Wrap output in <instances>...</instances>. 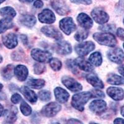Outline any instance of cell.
<instances>
[{
	"instance_id": "5b68a950",
	"label": "cell",
	"mask_w": 124,
	"mask_h": 124,
	"mask_svg": "<svg viewBox=\"0 0 124 124\" xmlns=\"http://www.w3.org/2000/svg\"><path fill=\"white\" fill-rule=\"evenodd\" d=\"M60 28L63 32L70 35L76 29V25L71 17H67L62 19L60 21Z\"/></svg>"
},
{
	"instance_id": "ee69618b",
	"label": "cell",
	"mask_w": 124,
	"mask_h": 124,
	"mask_svg": "<svg viewBox=\"0 0 124 124\" xmlns=\"http://www.w3.org/2000/svg\"><path fill=\"white\" fill-rule=\"evenodd\" d=\"M114 124H124V120L121 118H117L114 122Z\"/></svg>"
},
{
	"instance_id": "7a4b0ae2",
	"label": "cell",
	"mask_w": 124,
	"mask_h": 124,
	"mask_svg": "<svg viewBox=\"0 0 124 124\" xmlns=\"http://www.w3.org/2000/svg\"><path fill=\"white\" fill-rule=\"evenodd\" d=\"M93 38L98 44L110 47H114L117 44L116 37L110 32L95 33Z\"/></svg>"
},
{
	"instance_id": "ba28073f",
	"label": "cell",
	"mask_w": 124,
	"mask_h": 124,
	"mask_svg": "<svg viewBox=\"0 0 124 124\" xmlns=\"http://www.w3.org/2000/svg\"><path fill=\"white\" fill-rule=\"evenodd\" d=\"M91 14L93 19L98 24H106L109 20V16L108 14L99 8H96L93 9Z\"/></svg>"
},
{
	"instance_id": "52a82bcc",
	"label": "cell",
	"mask_w": 124,
	"mask_h": 124,
	"mask_svg": "<svg viewBox=\"0 0 124 124\" xmlns=\"http://www.w3.org/2000/svg\"><path fill=\"white\" fill-rule=\"evenodd\" d=\"M95 48V44L93 42L87 41L75 45V52L81 56H85Z\"/></svg>"
},
{
	"instance_id": "e0dca14e",
	"label": "cell",
	"mask_w": 124,
	"mask_h": 124,
	"mask_svg": "<svg viewBox=\"0 0 124 124\" xmlns=\"http://www.w3.org/2000/svg\"><path fill=\"white\" fill-rule=\"evenodd\" d=\"M14 73L19 81H24L28 76V69L24 65H19L14 68Z\"/></svg>"
},
{
	"instance_id": "30bf717a",
	"label": "cell",
	"mask_w": 124,
	"mask_h": 124,
	"mask_svg": "<svg viewBox=\"0 0 124 124\" xmlns=\"http://www.w3.org/2000/svg\"><path fill=\"white\" fill-rule=\"evenodd\" d=\"M62 82L64 86L72 92L80 91L83 89L81 85L72 78L64 76L62 78Z\"/></svg>"
},
{
	"instance_id": "603a6c76",
	"label": "cell",
	"mask_w": 124,
	"mask_h": 124,
	"mask_svg": "<svg viewBox=\"0 0 124 124\" xmlns=\"http://www.w3.org/2000/svg\"><path fill=\"white\" fill-rule=\"evenodd\" d=\"M19 22L21 24L27 27H33L37 22V20L34 16L30 14L22 15L19 17Z\"/></svg>"
},
{
	"instance_id": "74e56055",
	"label": "cell",
	"mask_w": 124,
	"mask_h": 124,
	"mask_svg": "<svg viewBox=\"0 0 124 124\" xmlns=\"http://www.w3.org/2000/svg\"><path fill=\"white\" fill-rule=\"evenodd\" d=\"M66 65H67L68 68H70V70H71L73 71V73H76V72H78L77 70H76V66L75 64V62H73L72 60H68L66 62Z\"/></svg>"
},
{
	"instance_id": "d6986e66",
	"label": "cell",
	"mask_w": 124,
	"mask_h": 124,
	"mask_svg": "<svg viewBox=\"0 0 124 124\" xmlns=\"http://www.w3.org/2000/svg\"><path fill=\"white\" fill-rule=\"evenodd\" d=\"M55 99L58 102L65 103L68 101L70 94L68 92L60 87H56L54 89Z\"/></svg>"
},
{
	"instance_id": "4316f807",
	"label": "cell",
	"mask_w": 124,
	"mask_h": 124,
	"mask_svg": "<svg viewBox=\"0 0 124 124\" xmlns=\"http://www.w3.org/2000/svg\"><path fill=\"white\" fill-rule=\"evenodd\" d=\"M13 22L11 19L3 18L0 20V34L5 32L13 27Z\"/></svg>"
},
{
	"instance_id": "d6a6232c",
	"label": "cell",
	"mask_w": 124,
	"mask_h": 124,
	"mask_svg": "<svg viewBox=\"0 0 124 124\" xmlns=\"http://www.w3.org/2000/svg\"><path fill=\"white\" fill-rule=\"evenodd\" d=\"M50 65L51 68H52L55 71H59L61 69L62 66V62L60 60L56 58H52L50 61Z\"/></svg>"
},
{
	"instance_id": "d4e9b609",
	"label": "cell",
	"mask_w": 124,
	"mask_h": 124,
	"mask_svg": "<svg viewBox=\"0 0 124 124\" xmlns=\"http://www.w3.org/2000/svg\"><path fill=\"white\" fill-rule=\"evenodd\" d=\"M0 15L4 18L13 19L16 16V11L13 8L6 6L0 9Z\"/></svg>"
},
{
	"instance_id": "2e32d148",
	"label": "cell",
	"mask_w": 124,
	"mask_h": 124,
	"mask_svg": "<svg viewBox=\"0 0 124 124\" xmlns=\"http://www.w3.org/2000/svg\"><path fill=\"white\" fill-rule=\"evenodd\" d=\"M77 21L79 25L85 29H89L93 25V21L92 19L87 14L81 13L78 14L77 17Z\"/></svg>"
},
{
	"instance_id": "f546056e",
	"label": "cell",
	"mask_w": 124,
	"mask_h": 124,
	"mask_svg": "<svg viewBox=\"0 0 124 124\" xmlns=\"http://www.w3.org/2000/svg\"><path fill=\"white\" fill-rule=\"evenodd\" d=\"M89 60L91 64L96 66H99L102 62V58L101 54L98 52L93 53L89 56Z\"/></svg>"
},
{
	"instance_id": "ac0fdd59",
	"label": "cell",
	"mask_w": 124,
	"mask_h": 124,
	"mask_svg": "<svg viewBox=\"0 0 124 124\" xmlns=\"http://www.w3.org/2000/svg\"><path fill=\"white\" fill-rule=\"evenodd\" d=\"M55 50L56 53L60 55H68L72 52L71 45L65 41H61L56 44Z\"/></svg>"
},
{
	"instance_id": "277c9868",
	"label": "cell",
	"mask_w": 124,
	"mask_h": 124,
	"mask_svg": "<svg viewBox=\"0 0 124 124\" xmlns=\"http://www.w3.org/2000/svg\"><path fill=\"white\" fill-rule=\"evenodd\" d=\"M62 109V106L56 102H50L44 106L41 114L46 117H53L56 116Z\"/></svg>"
},
{
	"instance_id": "836d02e7",
	"label": "cell",
	"mask_w": 124,
	"mask_h": 124,
	"mask_svg": "<svg viewBox=\"0 0 124 124\" xmlns=\"http://www.w3.org/2000/svg\"><path fill=\"white\" fill-rule=\"evenodd\" d=\"M39 97L42 101H48L51 99V93L48 91H41L38 94Z\"/></svg>"
},
{
	"instance_id": "8992f818",
	"label": "cell",
	"mask_w": 124,
	"mask_h": 124,
	"mask_svg": "<svg viewBox=\"0 0 124 124\" xmlns=\"http://www.w3.org/2000/svg\"><path fill=\"white\" fill-rule=\"evenodd\" d=\"M50 4L59 15L65 16L70 12L69 6L64 0H51Z\"/></svg>"
},
{
	"instance_id": "11a10c76",
	"label": "cell",
	"mask_w": 124,
	"mask_h": 124,
	"mask_svg": "<svg viewBox=\"0 0 124 124\" xmlns=\"http://www.w3.org/2000/svg\"><path fill=\"white\" fill-rule=\"evenodd\" d=\"M123 22H124V20H123Z\"/></svg>"
},
{
	"instance_id": "bcb514c9",
	"label": "cell",
	"mask_w": 124,
	"mask_h": 124,
	"mask_svg": "<svg viewBox=\"0 0 124 124\" xmlns=\"http://www.w3.org/2000/svg\"><path fill=\"white\" fill-rule=\"evenodd\" d=\"M21 40H22L23 43L24 44H27V37L24 35H21Z\"/></svg>"
},
{
	"instance_id": "484cf974",
	"label": "cell",
	"mask_w": 124,
	"mask_h": 124,
	"mask_svg": "<svg viewBox=\"0 0 124 124\" xmlns=\"http://www.w3.org/2000/svg\"><path fill=\"white\" fill-rule=\"evenodd\" d=\"M14 68L13 65H8L4 67L1 71V75L5 80H10L14 73Z\"/></svg>"
},
{
	"instance_id": "83f0119b",
	"label": "cell",
	"mask_w": 124,
	"mask_h": 124,
	"mask_svg": "<svg viewBox=\"0 0 124 124\" xmlns=\"http://www.w3.org/2000/svg\"><path fill=\"white\" fill-rule=\"evenodd\" d=\"M108 83L113 85H124V78L118 76L116 74H110L107 79Z\"/></svg>"
},
{
	"instance_id": "816d5d0a",
	"label": "cell",
	"mask_w": 124,
	"mask_h": 124,
	"mask_svg": "<svg viewBox=\"0 0 124 124\" xmlns=\"http://www.w3.org/2000/svg\"><path fill=\"white\" fill-rule=\"evenodd\" d=\"M2 62H3V57H2L1 55H0V63H1Z\"/></svg>"
},
{
	"instance_id": "e575fe53",
	"label": "cell",
	"mask_w": 124,
	"mask_h": 124,
	"mask_svg": "<svg viewBox=\"0 0 124 124\" xmlns=\"http://www.w3.org/2000/svg\"><path fill=\"white\" fill-rule=\"evenodd\" d=\"M34 70L36 75H40L45 70V66L42 63H35L34 66Z\"/></svg>"
},
{
	"instance_id": "7bdbcfd3",
	"label": "cell",
	"mask_w": 124,
	"mask_h": 124,
	"mask_svg": "<svg viewBox=\"0 0 124 124\" xmlns=\"http://www.w3.org/2000/svg\"><path fill=\"white\" fill-rule=\"evenodd\" d=\"M66 124H83V122L79 121V120L77 119H75V118H71L68 120V122H66Z\"/></svg>"
},
{
	"instance_id": "6f0895ef",
	"label": "cell",
	"mask_w": 124,
	"mask_h": 124,
	"mask_svg": "<svg viewBox=\"0 0 124 124\" xmlns=\"http://www.w3.org/2000/svg\"><path fill=\"white\" fill-rule=\"evenodd\" d=\"M122 1H124V0H122Z\"/></svg>"
},
{
	"instance_id": "ffe728a7",
	"label": "cell",
	"mask_w": 124,
	"mask_h": 124,
	"mask_svg": "<svg viewBox=\"0 0 124 124\" xmlns=\"http://www.w3.org/2000/svg\"><path fill=\"white\" fill-rule=\"evenodd\" d=\"M74 62L76 66L85 71L91 72L94 70V67L92 64L83 57H78L74 61Z\"/></svg>"
},
{
	"instance_id": "44dd1931",
	"label": "cell",
	"mask_w": 124,
	"mask_h": 124,
	"mask_svg": "<svg viewBox=\"0 0 124 124\" xmlns=\"http://www.w3.org/2000/svg\"><path fill=\"white\" fill-rule=\"evenodd\" d=\"M20 91L25 97V98L31 103L36 102L37 101V96L32 90H31L29 87L27 86H23L21 87Z\"/></svg>"
},
{
	"instance_id": "9f6ffc18",
	"label": "cell",
	"mask_w": 124,
	"mask_h": 124,
	"mask_svg": "<svg viewBox=\"0 0 124 124\" xmlns=\"http://www.w3.org/2000/svg\"><path fill=\"white\" fill-rule=\"evenodd\" d=\"M123 46H124V45H123Z\"/></svg>"
},
{
	"instance_id": "ab89813d",
	"label": "cell",
	"mask_w": 124,
	"mask_h": 124,
	"mask_svg": "<svg viewBox=\"0 0 124 124\" xmlns=\"http://www.w3.org/2000/svg\"><path fill=\"white\" fill-rule=\"evenodd\" d=\"M117 35L119 38L122 40H124V29L120 28L117 29Z\"/></svg>"
},
{
	"instance_id": "f5cc1de1",
	"label": "cell",
	"mask_w": 124,
	"mask_h": 124,
	"mask_svg": "<svg viewBox=\"0 0 124 124\" xmlns=\"http://www.w3.org/2000/svg\"><path fill=\"white\" fill-rule=\"evenodd\" d=\"M5 1H6V0H0V5H1L3 2Z\"/></svg>"
},
{
	"instance_id": "3957f363",
	"label": "cell",
	"mask_w": 124,
	"mask_h": 124,
	"mask_svg": "<svg viewBox=\"0 0 124 124\" xmlns=\"http://www.w3.org/2000/svg\"><path fill=\"white\" fill-rule=\"evenodd\" d=\"M33 59L40 63H48L52 59V54L48 52L39 48H34L31 53Z\"/></svg>"
},
{
	"instance_id": "4dcf8cb0",
	"label": "cell",
	"mask_w": 124,
	"mask_h": 124,
	"mask_svg": "<svg viewBox=\"0 0 124 124\" xmlns=\"http://www.w3.org/2000/svg\"><path fill=\"white\" fill-rule=\"evenodd\" d=\"M20 110L22 114L25 116H30L32 113V108L31 106L24 101L21 102V104L20 105Z\"/></svg>"
},
{
	"instance_id": "8fae6325",
	"label": "cell",
	"mask_w": 124,
	"mask_h": 124,
	"mask_svg": "<svg viewBox=\"0 0 124 124\" xmlns=\"http://www.w3.org/2000/svg\"><path fill=\"white\" fill-rule=\"evenodd\" d=\"M38 18L39 21L42 23L48 24H53L56 20L55 14L49 9H45L43 10L39 14Z\"/></svg>"
},
{
	"instance_id": "4fadbf2b",
	"label": "cell",
	"mask_w": 124,
	"mask_h": 124,
	"mask_svg": "<svg viewBox=\"0 0 124 124\" xmlns=\"http://www.w3.org/2000/svg\"><path fill=\"white\" fill-rule=\"evenodd\" d=\"M2 41L4 45L9 49H13L18 44L17 35L14 33H8L2 37Z\"/></svg>"
},
{
	"instance_id": "c3c4849f",
	"label": "cell",
	"mask_w": 124,
	"mask_h": 124,
	"mask_svg": "<svg viewBox=\"0 0 124 124\" xmlns=\"http://www.w3.org/2000/svg\"><path fill=\"white\" fill-rule=\"evenodd\" d=\"M19 1L23 3H30L32 2L34 0H19Z\"/></svg>"
},
{
	"instance_id": "9c48e42d",
	"label": "cell",
	"mask_w": 124,
	"mask_h": 124,
	"mask_svg": "<svg viewBox=\"0 0 124 124\" xmlns=\"http://www.w3.org/2000/svg\"><path fill=\"white\" fill-rule=\"evenodd\" d=\"M107 56L111 62L117 64L122 63L124 61V52L120 48H114L108 51Z\"/></svg>"
},
{
	"instance_id": "7c38bea8",
	"label": "cell",
	"mask_w": 124,
	"mask_h": 124,
	"mask_svg": "<svg viewBox=\"0 0 124 124\" xmlns=\"http://www.w3.org/2000/svg\"><path fill=\"white\" fill-rule=\"evenodd\" d=\"M41 32L46 36V37H51L57 40L63 39V35L61 34L59 31L56 29L54 26H49V25H46L44 26L41 29Z\"/></svg>"
},
{
	"instance_id": "7402d4cb",
	"label": "cell",
	"mask_w": 124,
	"mask_h": 124,
	"mask_svg": "<svg viewBox=\"0 0 124 124\" xmlns=\"http://www.w3.org/2000/svg\"><path fill=\"white\" fill-rule=\"evenodd\" d=\"M86 80L89 84L92 85L93 87L96 88H104V85L103 82L99 78V77L94 73H91L87 75L86 76Z\"/></svg>"
},
{
	"instance_id": "681fc988",
	"label": "cell",
	"mask_w": 124,
	"mask_h": 124,
	"mask_svg": "<svg viewBox=\"0 0 124 124\" xmlns=\"http://www.w3.org/2000/svg\"><path fill=\"white\" fill-rule=\"evenodd\" d=\"M120 113H121V115L124 117V106H123L121 107V109H120Z\"/></svg>"
},
{
	"instance_id": "f6af8a7d",
	"label": "cell",
	"mask_w": 124,
	"mask_h": 124,
	"mask_svg": "<svg viewBox=\"0 0 124 124\" xmlns=\"http://www.w3.org/2000/svg\"><path fill=\"white\" fill-rule=\"evenodd\" d=\"M118 71L120 75L124 76V65H122L119 66L118 68Z\"/></svg>"
},
{
	"instance_id": "7dc6e473",
	"label": "cell",
	"mask_w": 124,
	"mask_h": 124,
	"mask_svg": "<svg viewBox=\"0 0 124 124\" xmlns=\"http://www.w3.org/2000/svg\"><path fill=\"white\" fill-rule=\"evenodd\" d=\"M3 113H4V107L1 104H0V117H1Z\"/></svg>"
},
{
	"instance_id": "f907efd6",
	"label": "cell",
	"mask_w": 124,
	"mask_h": 124,
	"mask_svg": "<svg viewBox=\"0 0 124 124\" xmlns=\"http://www.w3.org/2000/svg\"><path fill=\"white\" fill-rule=\"evenodd\" d=\"M3 85H2V84L1 83H0V92L1 91L2 89H3Z\"/></svg>"
},
{
	"instance_id": "6da1fadb",
	"label": "cell",
	"mask_w": 124,
	"mask_h": 124,
	"mask_svg": "<svg viewBox=\"0 0 124 124\" xmlns=\"http://www.w3.org/2000/svg\"><path fill=\"white\" fill-rule=\"evenodd\" d=\"M93 97L90 92H82L74 95L71 99V106L76 110L83 112L87 102Z\"/></svg>"
},
{
	"instance_id": "cb8c5ba5",
	"label": "cell",
	"mask_w": 124,
	"mask_h": 124,
	"mask_svg": "<svg viewBox=\"0 0 124 124\" xmlns=\"http://www.w3.org/2000/svg\"><path fill=\"white\" fill-rule=\"evenodd\" d=\"M17 108L12 107L10 109H7L4 112V120L9 124H13L17 120Z\"/></svg>"
},
{
	"instance_id": "9a60e30c",
	"label": "cell",
	"mask_w": 124,
	"mask_h": 124,
	"mask_svg": "<svg viewBox=\"0 0 124 124\" xmlns=\"http://www.w3.org/2000/svg\"><path fill=\"white\" fill-rule=\"evenodd\" d=\"M108 96L116 101L122 100L124 98V91L122 88L117 87H109L107 89Z\"/></svg>"
},
{
	"instance_id": "db71d44e",
	"label": "cell",
	"mask_w": 124,
	"mask_h": 124,
	"mask_svg": "<svg viewBox=\"0 0 124 124\" xmlns=\"http://www.w3.org/2000/svg\"><path fill=\"white\" fill-rule=\"evenodd\" d=\"M89 124H96V123H94V122H91Z\"/></svg>"
},
{
	"instance_id": "b9f144b4",
	"label": "cell",
	"mask_w": 124,
	"mask_h": 124,
	"mask_svg": "<svg viewBox=\"0 0 124 124\" xmlns=\"http://www.w3.org/2000/svg\"><path fill=\"white\" fill-rule=\"evenodd\" d=\"M34 6L36 8H41L44 6V3L41 0H36L34 3Z\"/></svg>"
},
{
	"instance_id": "8d00e7d4",
	"label": "cell",
	"mask_w": 124,
	"mask_h": 124,
	"mask_svg": "<svg viewBox=\"0 0 124 124\" xmlns=\"http://www.w3.org/2000/svg\"><path fill=\"white\" fill-rule=\"evenodd\" d=\"M22 100V97L21 96V95L17 94V93H15L11 97V101L14 104H17L19 102L21 101Z\"/></svg>"
},
{
	"instance_id": "5bb4252c",
	"label": "cell",
	"mask_w": 124,
	"mask_h": 124,
	"mask_svg": "<svg viewBox=\"0 0 124 124\" xmlns=\"http://www.w3.org/2000/svg\"><path fill=\"white\" fill-rule=\"evenodd\" d=\"M107 108V104L103 100L98 99L92 101L89 104V109L96 114L104 112Z\"/></svg>"
},
{
	"instance_id": "d590c367",
	"label": "cell",
	"mask_w": 124,
	"mask_h": 124,
	"mask_svg": "<svg viewBox=\"0 0 124 124\" xmlns=\"http://www.w3.org/2000/svg\"><path fill=\"white\" fill-rule=\"evenodd\" d=\"M91 94L93 97H97V98H104V97H105L104 93L101 91L98 90V89L93 90Z\"/></svg>"
},
{
	"instance_id": "f35d334b",
	"label": "cell",
	"mask_w": 124,
	"mask_h": 124,
	"mask_svg": "<svg viewBox=\"0 0 124 124\" xmlns=\"http://www.w3.org/2000/svg\"><path fill=\"white\" fill-rule=\"evenodd\" d=\"M71 2L76 4H83L85 5H89L92 3V0H70Z\"/></svg>"
},
{
	"instance_id": "1f68e13d",
	"label": "cell",
	"mask_w": 124,
	"mask_h": 124,
	"mask_svg": "<svg viewBox=\"0 0 124 124\" xmlns=\"http://www.w3.org/2000/svg\"><path fill=\"white\" fill-rule=\"evenodd\" d=\"M88 34L89 33L86 29H80L76 32L75 35V39L78 42H81L87 38Z\"/></svg>"
},
{
	"instance_id": "60d3db41",
	"label": "cell",
	"mask_w": 124,
	"mask_h": 124,
	"mask_svg": "<svg viewBox=\"0 0 124 124\" xmlns=\"http://www.w3.org/2000/svg\"><path fill=\"white\" fill-rule=\"evenodd\" d=\"M113 26L112 25H110V24H108V25H102L101 27H100V29L102 30L103 31H106V32H109V31H113Z\"/></svg>"
},
{
	"instance_id": "f1b7e54d",
	"label": "cell",
	"mask_w": 124,
	"mask_h": 124,
	"mask_svg": "<svg viewBox=\"0 0 124 124\" xmlns=\"http://www.w3.org/2000/svg\"><path fill=\"white\" fill-rule=\"evenodd\" d=\"M27 84L32 88L36 89H41L45 85V82L44 79H31L27 81Z\"/></svg>"
}]
</instances>
